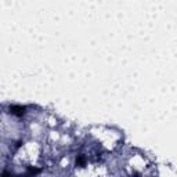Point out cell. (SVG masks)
<instances>
[{
  "mask_svg": "<svg viewBox=\"0 0 177 177\" xmlns=\"http://www.w3.org/2000/svg\"><path fill=\"white\" fill-rule=\"evenodd\" d=\"M24 109H25V107H20V105L17 107V105H13V107H11V114L21 116V115L24 114Z\"/></svg>",
  "mask_w": 177,
  "mask_h": 177,
  "instance_id": "1",
  "label": "cell"
}]
</instances>
